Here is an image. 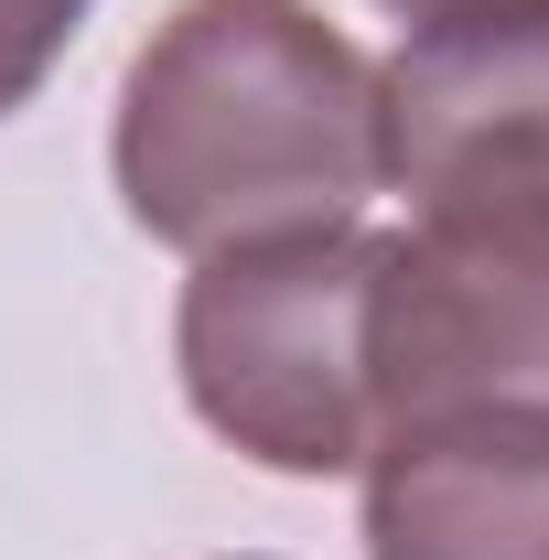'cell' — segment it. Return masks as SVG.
Listing matches in <instances>:
<instances>
[{
	"label": "cell",
	"instance_id": "4",
	"mask_svg": "<svg viewBox=\"0 0 549 560\" xmlns=\"http://www.w3.org/2000/svg\"><path fill=\"white\" fill-rule=\"evenodd\" d=\"M377 173L410 215L549 206V0H453L377 66Z\"/></svg>",
	"mask_w": 549,
	"mask_h": 560
},
{
	"label": "cell",
	"instance_id": "5",
	"mask_svg": "<svg viewBox=\"0 0 549 560\" xmlns=\"http://www.w3.org/2000/svg\"><path fill=\"white\" fill-rule=\"evenodd\" d=\"M366 560H549V420L431 410L366 442Z\"/></svg>",
	"mask_w": 549,
	"mask_h": 560
},
{
	"label": "cell",
	"instance_id": "2",
	"mask_svg": "<svg viewBox=\"0 0 549 560\" xmlns=\"http://www.w3.org/2000/svg\"><path fill=\"white\" fill-rule=\"evenodd\" d=\"M366 280L377 226H302L195 259L173 302V366L215 442H237L259 475H355L377 442L366 399Z\"/></svg>",
	"mask_w": 549,
	"mask_h": 560
},
{
	"label": "cell",
	"instance_id": "6",
	"mask_svg": "<svg viewBox=\"0 0 549 560\" xmlns=\"http://www.w3.org/2000/svg\"><path fill=\"white\" fill-rule=\"evenodd\" d=\"M75 22H86V0H0V119L44 97V75L66 66Z\"/></svg>",
	"mask_w": 549,
	"mask_h": 560
},
{
	"label": "cell",
	"instance_id": "7",
	"mask_svg": "<svg viewBox=\"0 0 549 560\" xmlns=\"http://www.w3.org/2000/svg\"><path fill=\"white\" fill-rule=\"evenodd\" d=\"M377 11H399V22H431V11H453V0H377Z\"/></svg>",
	"mask_w": 549,
	"mask_h": 560
},
{
	"label": "cell",
	"instance_id": "1",
	"mask_svg": "<svg viewBox=\"0 0 549 560\" xmlns=\"http://www.w3.org/2000/svg\"><path fill=\"white\" fill-rule=\"evenodd\" d=\"M108 173L151 248L355 226L377 173V66L313 0H173L119 75Z\"/></svg>",
	"mask_w": 549,
	"mask_h": 560
},
{
	"label": "cell",
	"instance_id": "3",
	"mask_svg": "<svg viewBox=\"0 0 549 560\" xmlns=\"http://www.w3.org/2000/svg\"><path fill=\"white\" fill-rule=\"evenodd\" d=\"M366 399L377 431L431 410L549 420V206L410 215L377 237Z\"/></svg>",
	"mask_w": 549,
	"mask_h": 560
}]
</instances>
